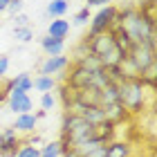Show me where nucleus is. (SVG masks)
Wrapping results in <instances>:
<instances>
[{
  "label": "nucleus",
  "mask_w": 157,
  "mask_h": 157,
  "mask_svg": "<svg viewBox=\"0 0 157 157\" xmlns=\"http://www.w3.org/2000/svg\"><path fill=\"white\" fill-rule=\"evenodd\" d=\"M70 67V59L67 56H47L45 61L40 63V72L38 74H47V76H56V74H61L63 76V72Z\"/></svg>",
  "instance_id": "8"
},
{
  "label": "nucleus",
  "mask_w": 157,
  "mask_h": 157,
  "mask_svg": "<svg viewBox=\"0 0 157 157\" xmlns=\"http://www.w3.org/2000/svg\"><path fill=\"white\" fill-rule=\"evenodd\" d=\"M59 94H61V103H63V108H65V112H70V110L74 108V103H76V92H74L72 88H67L65 83H63Z\"/></svg>",
  "instance_id": "20"
},
{
  "label": "nucleus",
  "mask_w": 157,
  "mask_h": 157,
  "mask_svg": "<svg viewBox=\"0 0 157 157\" xmlns=\"http://www.w3.org/2000/svg\"><path fill=\"white\" fill-rule=\"evenodd\" d=\"M34 88V83H32V76L23 72V74H16L13 78H9V81H5V92H11V90H16V92H27L29 94V90Z\"/></svg>",
  "instance_id": "11"
},
{
  "label": "nucleus",
  "mask_w": 157,
  "mask_h": 157,
  "mask_svg": "<svg viewBox=\"0 0 157 157\" xmlns=\"http://www.w3.org/2000/svg\"><path fill=\"white\" fill-rule=\"evenodd\" d=\"M7 105H9V110L13 115H25V112H32L34 110V101L32 97L27 94V92H7Z\"/></svg>",
  "instance_id": "7"
},
{
  "label": "nucleus",
  "mask_w": 157,
  "mask_h": 157,
  "mask_svg": "<svg viewBox=\"0 0 157 157\" xmlns=\"http://www.w3.org/2000/svg\"><path fill=\"white\" fill-rule=\"evenodd\" d=\"M38 155L40 157H61L63 155V148H61V141L54 139V141H47L38 148Z\"/></svg>",
  "instance_id": "19"
},
{
  "label": "nucleus",
  "mask_w": 157,
  "mask_h": 157,
  "mask_svg": "<svg viewBox=\"0 0 157 157\" xmlns=\"http://www.w3.org/2000/svg\"><path fill=\"white\" fill-rule=\"evenodd\" d=\"M13 38H16L18 43H29V40H34L32 27H13Z\"/></svg>",
  "instance_id": "22"
},
{
  "label": "nucleus",
  "mask_w": 157,
  "mask_h": 157,
  "mask_svg": "<svg viewBox=\"0 0 157 157\" xmlns=\"http://www.w3.org/2000/svg\"><path fill=\"white\" fill-rule=\"evenodd\" d=\"M32 83H34V90H38L40 94H45V92H54V90H56V78H54V76H47V74L34 76Z\"/></svg>",
  "instance_id": "16"
},
{
  "label": "nucleus",
  "mask_w": 157,
  "mask_h": 157,
  "mask_svg": "<svg viewBox=\"0 0 157 157\" xmlns=\"http://www.w3.org/2000/svg\"><path fill=\"white\" fill-rule=\"evenodd\" d=\"M23 0H9V5H7V11L11 13V16H16V13H23Z\"/></svg>",
  "instance_id": "26"
},
{
  "label": "nucleus",
  "mask_w": 157,
  "mask_h": 157,
  "mask_svg": "<svg viewBox=\"0 0 157 157\" xmlns=\"http://www.w3.org/2000/svg\"><path fill=\"white\" fill-rule=\"evenodd\" d=\"M7 101V92H5V81L0 78V105Z\"/></svg>",
  "instance_id": "31"
},
{
  "label": "nucleus",
  "mask_w": 157,
  "mask_h": 157,
  "mask_svg": "<svg viewBox=\"0 0 157 157\" xmlns=\"http://www.w3.org/2000/svg\"><path fill=\"white\" fill-rule=\"evenodd\" d=\"M117 23L121 25V29L128 34L130 43H141V40L157 43L155 25H151L144 16H141V13L137 11V7H132V5H128V7H119Z\"/></svg>",
  "instance_id": "1"
},
{
  "label": "nucleus",
  "mask_w": 157,
  "mask_h": 157,
  "mask_svg": "<svg viewBox=\"0 0 157 157\" xmlns=\"http://www.w3.org/2000/svg\"><path fill=\"white\" fill-rule=\"evenodd\" d=\"M85 7H105V5H112V0H85Z\"/></svg>",
  "instance_id": "30"
},
{
  "label": "nucleus",
  "mask_w": 157,
  "mask_h": 157,
  "mask_svg": "<svg viewBox=\"0 0 157 157\" xmlns=\"http://www.w3.org/2000/svg\"><path fill=\"white\" fill-rule=\"evenodd\" d=\"M92 130L94 126L88 124L85 119H81L76 112H63V121H61V148L63 153L67 151H76L83 141L92 139Z\"/></svg>",
  "instance_id": "2"
},
{
  "label": "nucleus",
  "mask_w": 157,
  "mask_h": 157,
  "mask_svg": "<svg viewBox=\"0 0 157 157\" xmlns=\"http://www.w3.org/2000/svg\"><path fill=\"white\" fill-rule=\"evenodd\" d=\"M99 97H101V105H108V103H119V88L115 83H108L99 90Z\"/></svg>",
  "instance_id": "17"
},
{
  "label": "nucleus",
  "mask_w": 157,
  "mask_h": 157,
  "mask_svg": "<svg viewBox=\"0 0 157 157\" xmlns=\"http://www.w3.org/2000/svg\"><path fill=\"white\" fill-rule=\"evenodd\" d=\"M117 16H119V7L117 5H105V7H101V9L90 18V32H88V36L110 32V27L117 23Z\"/></svg>",
  "instance_id": "4"
},
{
  "label": "nucleus",
  "mask_w": 157,
  "mask_h": 157,
  "mask_svg": "<svg viewBox=\"0 0 157 157\" xmlns=\"http://www.w3.org/2000/svg\"><path fill=\"white\" fill-rule=\"evenodd\" d=\"M40 47H43V52H45L47 56H61L63 49H65V40L45 36V38H40Z\"/></svg>",
  "instance_id": "14"
},
{
  "label": "nucleus",
  "mask_w": 157,
  "mask_h": 157,
  "mask_svg": "<svg viewBox=\"0 0 157 157\" xmlns=\"http://www.w3.org/2000/svg\"><path fill=\"white\" fill-rule=\"evenodd\" d=\"M20 146H23V139L13 128L0 130V157H16Z\"/></svg>",
  "instance_id": "6"
},
{
  "label": "nucleus",
  "mask_w": 157,
  "mask_h": 157,
  "mask_svg": "<svg viewBox=\"0 0 157 157\" xmlns=\"http://www.w3.org/2000/svg\"><path fill=\"white\" fill-rule=\"evenodd\" d=\"M74 92H76V103L78 105H101L99 90H94V88H83V90H74Z\"/></svg>",
  "instance_id": "13"
},
{
  "label": "nucleus",
  "mask_w": 157,
  "mask_h": 157,
  "mask_svg": "<svg viewBox=\"0 0 157 157\" xmlns=\"http://www.w3.org/2000/svg\"><path fill=\"white\" fill-rule=\"evenodd\" d=\"M36 124H38L36 115H34V112H25V115H16V121H13L11 128L18 135H29V132H34Z\"/></svg>",
  "instance_id": "10"
},
{
  "label": "nucleus",
  "mask_w": 157,
  "mask_h": 157,
  "mask_svg": "<svg viewBox=\"0 0 157 157\" xmlns=\"http://www.w3.org/2000/svg\"><path fill=\"white\" fill-rule=\"evenodd\" d=\"M29 144H32V146H36V148H38V146L43 144V139H40V137H36V135H34V137L29 139Z\"/></svg>",
  "instance_id": "32"
},
{
  "label": "nucleus",
  "mask_w": 157,
  "mask_h": 157,
  "mask_svg": "<svg viewBox=\"0 0 157 157\" xmlns=\"http://www.w3.org/2000/svg\"><path fill=\"white\" fill-rule=\"evenodd\" d=\"M34 115H36V119H43V117L47 115V112H45V110H38V112H34Z\"/></svg>",
  "instance_id": "35"
},
{
  "label": "nucleus",
  "mask_w": 157,
  "mask_h": 157,
  "mask_svg": "<svg viewBox=\"0 0 157 157\" xmlns=\"http://www.w3.org/2000/svg\"><path fill=\"white\" fill-rule=\"evenodd\" d=\"M16 157H40V155H38V148H36V146H32V144H23V146L18 148Z\"/></svg>",
  "instance_id": "24"
},
{
  "label": "nucleus",
  "mask_w": 157,
  "mask_h": 157,
  "mask_svg": "<svg viewBox=\"0 0 157 157\" xmlns=\"http://www.w3.org/2000/svg\"><path fill=\"white\" fill-rule=\"evenodd\" d=\"M85 45H88V52L97 59H101L103 54H108L112 47H115V36L112 32H103V34H94V36H85Z\"/></svg>",
  "instance_id": "5"
},
{
  "label": "nucleus",
  "mask_w": 157,
  "mask_h": 157,
  "mask_svg": "<svg viewBox=\"0 0 157 157\" xmlns=\"http://www.w3.org/2000/svg\"><path fill=\"white\" fill-rule=\"evenodd\" d=\"M7 70H9V56L0 54V78H5V74H7Z\"/></svg>",
  "instance_id": "27"
},
{
  "label": "nucleus",
  "mask_w": 157,
  "mask_h": 157,
  "mask_svg": "<svg viewBox=\"0 0 157 157\" xmlns=\"http://www.w3.org/2000/svg\"><path fill=\"white\" fill-rule=\"evenodd\" d=\"M117 88H119V103L126 108L130 117L141 115L146 110V99H153V92H155L146 88L139 76H126Z\"/></svg>",
  "instance_id": "3"
},
{
  "label": "nucleus",
  "mask_w": 157,
  "mask_h": 157,
  "mask_svg": "<svg viewBox=\"0 0 157 157\" xmlns=\"http://www.w3.org/2000/svg\"><path fill=\"white\" fill-rule=\"evenodd\" d=\"M13 23H16V27H29V18H27L25 13H16V16H13Z\"/></svg>",
  "instance_id": "28"
},
{
  "label": "nucleus",
  "mask_w": 157,
  "mask_h": 157,
  "mask_svg": "<svg viewBox=\"0 0 157 157\" xmlns=\"http://www.w3.org/2000/svg\"><path fill=\"white\" fill-rule=\"evenodd\" d=\"M67 9H70L67 0H52L47 5V16L49 18H63L67 13Z\"/></svg>",
  "instance_id": "18"
},
{
  "label": "nucleus",
  "mask_w": 157,
  "mask_h": 157,
  "mask_svg": "<svg viewBox=\"0 0 157 157\" xmlns=\"http://www.w3.org/2000/svg\"><path fill=\"white\" fill-rule=\"evenodd\" d=\"M90 9H88V7H83V9H78L76 11V16H74V23L76 25H85V23H90Z\"/></svg>",
  "instance_id": "25"
},
{
  "label": "nucleus",
  "mask_w": 157,
  "mask_h": 157,
  "mask_svg": "<svg viewBox=\"0 0 157 157\" xmlns=\"http://www.w3.org/2000/svg\"><path fill=\"white\" fill-rule=\"evenodd\" d=\"M67 34H70V23L63 20V18H54L52 23H49V27H47V36H52V38L65 40Z\"/></svg>",
  "instance_id": "15"
},
{
  "label": "nucleus",
  "mask_w": 157,
  "mask_h": 157,
  "mask_svg": "<svg viewBox=\"0 0 157 157\" xmlns=\"http://www.w3.org/2000/svg\"><path fill=\"white\" fill-rule=\"evenodd\" d=\"M78 157H81V155H78Z\"/></svg>",
  "instance_id": "36"
},
{
  "label": "nucleus",
  "mask_w": 157,
  "mask_h": 157,
  "mask_svg": "<svg viewBox=\"0 0 157 157\" xmlns=\"http://www.w3.org/2000/svg\"><path fill=\"white\" fill-rule=\"evenodd\" d=\"M137 11H139L151 25H155V20H157V16H155V0H144L141 5H137Z\"/></svg>",
  "instance_id": "21"
},
{
  "label": "nucleus",
  "mask_w": 157,
  "mask_h": 157,
  "mask_svg": "<svg viewBox=\"0 0 157 157\" xmlns=\"http://www.w3.org/2000/svg\"><path fill=\"white\" fill-rule=\"evenodd\" d=\"M83 157H105V144H103V146L92 148V151H90V153H85Z\"/></svg>",
  "instance_id": "29"
},
{
  "label": "nucleus",
  "mask_w": 157,
  "mask_h": 157,
  "mask_svg": "<svg viewBox=\"0 0 157 157\" xmlns=\"http://www.w3.org/2000/svg\"><path fill=\"white\" fill-rule=\"evenodd\" d=\"M105 157H132V146L128 141L112 139L110 144H105Z\"/></svg>",
  "instance_id": "12"
},
{
  "label": "nucleus",
  "mask_w": 157,
  "mask_h": 157,
  "mask_svg": "<svg viewBox=\"0 0 157 157\" xmlns=\"http://www.w3.org/2000/svg\"><path fill=\"white\" fill-rule=\"evenodd\" d=\"M101 110H103V117L108 124L112 126H119V124H124V121L130 119V115L126 112V108L121 103H108V105H101Z\"/></svg>",
  "instance_id": "9"
},
{
  "label": "nucleus",
  "mask_w": 157,
  "mask_h": 157,
  "mask_svg": "<svg viewBox=\"0 0 157 157\" xmlns=\"http://www.w3.org/2000/svg\"><path fill=\"white\" fill-rule=\"evenodd\" d=\"M54 105H56V97L52 94V92H45V94H40V110H54Z\"/></svg>",
  "instance_id": "23"
},
{
  "label": "nucleus",
  "mask_w": 157,
  "mask_h": 157,
  "mask_svg": "<svg viewBox=\"0 0 157 157\" xmlns=\"http://www.w3.org/2000/svg\"><path fill=\"white\" fill-rule=\"evenodd\" d=\"M61 157H78V153L76 151H67V153H63Z\"/></svg>",
  "instance_id": "34"
},
{
  "label": "nucleus",
  "mask_w": 157,
  "mask_h": 157,
  "mask_svg": "<svg viewBox=\"0 0 157 157\" xmlns=\"http://www.w3.org/2000/svg\"><path fill=\"white\" fill-rule=\"evenodd\" d=\"M7 5H9V0H0V13L7 11Z\"/></svg>",
  "instance_id": "33"
}]
</instances>
